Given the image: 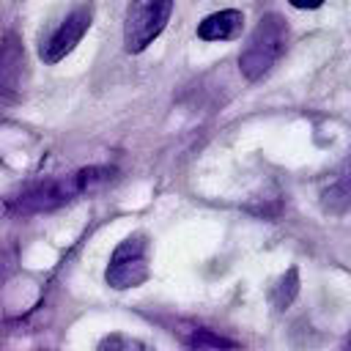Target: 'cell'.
Returning a JSON list of instances; mask_svg holds the SVG:
<instances>
[{"mask_svg":"<svg viewBox=\"0 0 351 351\" xmlns=\"http://www.w3.org/2000/svg\"><path fill=\"white\" fill-rule=\"evenodd\" d=\"M110 176H112V167H85L80 173H69V176H58V178H44V181L30 184L25 192H19L11 200V208L16 214L55 211V208L77 200L80 195H85L96 184L107 181Z\"/></svg>","mask_w":351,"mask_h":351,"instance_id":"6da1fadb","label":"cell"},{"mask_svg":"<svg viewBox=\"0 0 351 351\" xmlns=\"http://www.w3.org/2000/svg\"><path fill=\"white\" fill-rule=\"evenodd\" d=\"M288 47V22L282 14H263L258 19V25L252 27L247 44L241 47V55H239V69L241 74L255 82L261 80L285 52Z\"/></svg>","mask_w":351,"mask_h":351,"instance_id":"7a4b0ae2","label":"cell"},{"mask_svg":"<svg viewBox=\"0 0 351 351\" xmlns=\"http://www.w3.org/2000/svg\"><path fill=\"white\" fill-rule=\"evenodd\" d=\"M173 0H129L123 16V49L129 55L143 52L170 22Z\"/></svg>","mask_w":351,"mask_h":351,"instance_id":"3957f363","label":"cell"},{"mask_svg":"<svg viewBox=\"0 0 351 351\" xmlns=\"http://www.w3.org/2000/svg\"><path fill=\"white\" fill-rule=\"evenodd\" d=\"M151 263H148V236L145 233H132L126 236L115 250L107 263V285L126 291L137 288L148 280Z\"/></svg>","mask_w":351,"mask_h":351,"instance_id":"277c9868","label":"cell"},{"mask_svg":"<svg viewBox=\"0 0 351 351\" xmlns=\"http://www.w3.org/2000/svg\"><path fill=\"white\" fill-rule=\"evenodd\" d=\"M27 85V52L16 30L0 38V107H14Z\"/></svg>","mask_w":351,"mask_h":351,"instance_id":"5b68a950","label":"cell"},{"mask_svg":"<svg viewBox=\"0 0 351 351\" xmlns=\"http://www.w3.org/2000/svg\"><path fill=\"white\" fill-rule=\"evenodd\" d=\"M90 22H93V5H90V3H82V5L71 8V11L66 14V19L41 41V47H38L41 60H44V63H58V60H63V58L82 41V36L88 33Z\"/></svg>","mask_w":351,"mask_h":351,"instance_id":"8992f818","label":"cell"},{"mask_svg":"<svg viewBox=\"0 0 351 351\" xmlns=\"http://www.w3.org/2000/svg\"><path fill=\"white\" fill-rule=\"evenodd\" d=\"M241 30H244V14L236 8L214 11L203 16L197 25V36L203 41H230V38H239Z\"/></svg>","mask_w":351,"mask_h":351,"instance_id":"52a82bcc","label":"cell"},{"mask_svg":"<svg viewBox=\"0 0 351 351\" xmlns=\"http://www.w3.org/2000/svg\"><path fill=\"white\" fill-rule=\"evenodd\" d=\"M321 206L326 214H346L351 208V173L340 176V181H335L324 189Z\"/></svg>","mask_w":351,"mask_h":351,"instance_id":"ba28073f","label":"cell"},{"mask_svg":"<svg viewBox=\"0 0 351 351\" xmlns=\"http://www.w3.org/2000/svg\"><path fill=\"white\" fill-rule=\"evenodd\" d=\"M296 291H299V269L291 266V269L277 280V285L271 288V304H274L280 313L288 310V304L296 299Z\"/></svg>","mask_w":351,"mask_h":351,"instance_id":"9c48e42d","label":"cell"},{"mask_svg":"<svg viewBox=\"0 0 351 351\" xmlns=\"http://www.w3.org/2000/svg\"><path fill=\"white\" fill-rule=\"evenodd\" d=\"M96 351H154V348L145 340L132 337L126 332H110L107 337H101V343H99Z\"/></svg>","mask_w":351,"mask_h":351,"instance_id":"30bf717a","label":"cell"},{"mask_svg":"<svg viewBox=\"0 0 351 351\" xmlns=\"http://www.w3.org/2000/svg\"><path fill=\"white\" fill-rule=\"evenodd\" d=\"M293 8H304V11H313V8H321L324 0H288Z\"/></svg>","mask_w":351,"mask_h":351,"instance_id":"8fae6325","label":"cell"},{"mask_svg":"<svg viewBox=\"0 0 351 351\" xmlns=\"http://www.w3.org/2000/svg\"><path fill=\"white\" fill-rule=\"evenodd\" d=\"M8 269H11V258H8V255L0 250V282L8 277Z\"/></svg>","mask_w":351,"mask_h":351,"instance_id":"7c38bea8","label":"cell"}]
</instances>
